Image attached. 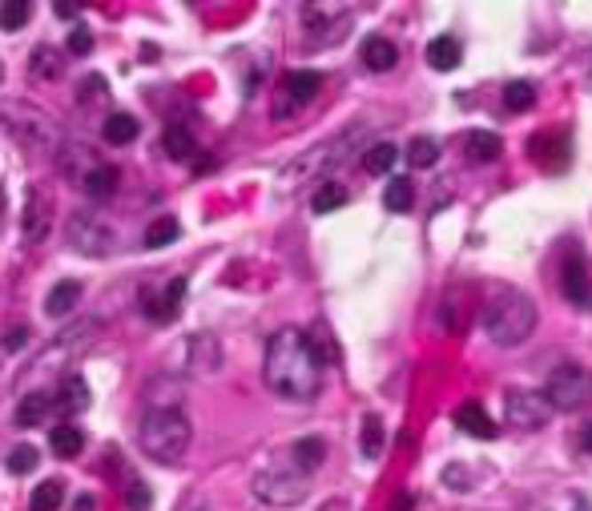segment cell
I'll use <instances>...</instances> for the list:
<instances>
[{"mask_svg": "<svg viewBox=\"0 0 592 511\" xmlns=\"http://www.w3.org/2000/svg\"><path fill=\"white\" fill-rule=\"evenodd\" d=\"M262 379L282 399H314L322 387V358L311 334H303L298 326L274 330L266 342V358H262Z\"/></svg>", "mask_w": 592, "mask_h": 511, "instance_id": "cell-1", "label": "cell"}, {"mask_svg": "<svg viewBox=\"0 0 592 511\" xmlns=\"http://www.w3.org/2000/svg\"><path fill=\"white\" fill-rule=\"evenodd\" d=\"M536 303H532L524 290L516 287H504V282H496V287L488 290V298H484V306H479V322H484V334L496 342V347H520L524 338L536 330Z\"/></svg>", "mask_w": 592, "mask_h": 511, "instance_id": "cell-2", "label": "cell"}, {"mask_svg": "<svg viewBox=\"0 0 592 511\" xmlns=\"http://www.w3.org/2000/svg\"><path fill=\"white\" fill-rule=\"evenodd\" d=\"M138 443L146 451L149 460L157 463H182L190 455V443H193V427L185 419L182 407H154L146 411L138 427Z\"/></svg>", "mask_w": 592, "mask_h": 511, "instance_id": "cell-3", "label": "cell"}, {"mask_svg": "<svg viewBox=\"0 0 592 511\" xmlns=\"http://www.w3.org/2000/svg\"><path fill=\"white\" fill-rule=\"evenodd\" d=\"M0 130L33 157H44L61 145V133H57V122H52L49 113L33 101H17V97L0 101Z\"/></svg>", "mask_w": 592, "mask_h": 511, "instance_id": "cell-4", "label": "cell"}, {"mask_svg": "<svg viewBox=\"0 0 592 511\" xmlns=\"http://www.w3.org/2000/svg\"><path fill=\"white\" fill-rule=\"evenodd\" d=\"M306 491H311V471H306L290 451L254 476V495H258L266 507H295V503L306 499Z\"/></svg>", "mask_w": 592, "mask_h": 511, "instance_id": "cell-5", "label": "cell"}, {"mask_svg": "<svg viewBox=\"0 0 592 511\" xmlns=\"http://www.w3.org/2000/svg\"><path fill=\"white\" fill-rule=\"evenodd\" d=\"M552 399L549 390H532V387H512L504 395V415H508V427H516V431H541V427H549L552 419Z\"/></svg>", "mask_w": 592, "mask_h": 511, "instance_id": "cell-6", "label": "cell"}, {"mask_svg": "<svg viewBox=\"0 0 592 511\" xmlns=\"http://www.w3.org/2000/svg\"><path fill=\"white\" fill-rule=\"evenodd\" d=\"M65 238H69V246L77 254H85V258H109L117 246L109 222L97 214H73L69 225H65Z\"/></svg>", "mask_w": 592, "mask_h": 511, "instance_id": "cell-7", "label": "cell"}, {"mask_svg": "<svg viewBox=\"0 0 592 511\" xmlns=\"http://www.w3.org/2000/svg\"><path fill=\"white\" fill-rule=\"evenodd\" d=\"M549 399L556 411H580L592 399V374L576 363H560L549 374Z\"/></svg>", "mask_w": 592, "mask_h": 511, "instance_id": "cell-8", "label": "cell"}, {"mask_svg": "<svg viewBox=\"0 0 592 511\" xmlns=\"http://www.w3.org/2000/svg\"><path fill=\"white\" fill-rule=\"evenodd\" d=\"M52 217H57V201H52V193L44 190V185H28L25 214H20V238H25L28 246L44 242L49 230H52Z\"/></svg>", "mask_w": 592, "mask_h": 511, "instance_id": "cell-9", "label": "cell"}, {"mask_svg": "<svg viewBox=\"0 0 592 511\" xmlns=\"http://www.w3.org/2000/svg\"><path fill=\"white\" fill-rule=\"evenodd\" d=\"M319 89H322V73H314V69H290L287 77H282V93H279V101H274V117H287L290 109L314 101V93H319Z\"/></svg>", "mask_w": 592, "mask_h": 511, "instance_id": "cell-10", "label": "cell"}, {"mask_svg": "<svg viewBox=\"0 0 592 511\" xmlns=\"http://www.w3.org/2000/svg\"><path fill=\"white\" fill-rule=\"evenodd\" d=\"M182 298H185V278H170L162 290H146L141 295V306H146V318L157 322V326H170L182 311Z\"/></svg>", "mask_w": 592, "mask_h": 511, "instance_id": "cell-11", "label": "cell"}, {"mask_svg": "<svg viewBox=\"0 0 592 511\" xmlns=\"http://www.w3.org/2000/svg\"><path fill=\"white\" fill-rule=\"evenodd\" d=\"M560 290L572 306H588L592 303V270L584 262V254H568L564 266H560Z\"/></svg>", "mask_w": 592, "mask_h": 511, "instance_id": "cell-12", "label": "cell"}, {"mask_svg": "<svg viewBox=\"0 0 592 511\" xmlns=\"http://www.w3.org/2000/svg\"><path fill=\"white\" fill-rule=\"evenodd\" d=\"M218 366H222V342L214 334H193L190 342H185V374L206 379V374H214Z\"/></svg>", "mask_w": 592, "mask_h": 511, "instance_id": "cell-13", "label": "cell"}, {"mask_svg": "<svg viewBox=\"0 0 592 511\" xmlns=\"http://www.w3.org/2000/svg\"><path fill=\"white\" fill-rule=\"evenodd\" d=\"M303 20L314 41H335L331 20L335 25H347V9H339V4H303Z\"/></svg>", "mask_w": 592, "mask_h": 511, "instance_id": "cell-14", "label": "cell"}, {"mask_svg": "<svg viewBox=\"0 0 592 511\" xmlns=\"http://www.w3.org/2000/svg\"><path fill=\"white\" fill-rule=\"evenodd\" d=\"M463 153H468L471 165H488L504 153V141H500L492 130H471L468 138H463Z\"/></svg>", "mask_w": 592, "mask_h": 511, "instance_id": "cell-15", "label": "cell"}, {"mask_svg": "<svg viewBox=\"0 0 592 511\" xmlns=\"http://www.w3.org/2000/svg\"><path fill=\"white\" fill-rule=\"evenodd\" d=\"M460 61H463V49H460V41H455L452 33L436 36V41H427V65H431L436 73L460 69Z\"/></svg>", "mask_w": 592, "mask_h": 511, "instance_id": "cell-16", "label": "cell"}, {"mask_svg": "<svg viewBox=\"0 0 592 511\" xmlns=\"http://www.w3.org/2000/svg\"><path fill=\"white\" fill-rule=\"evenodd\" d=\"M363 65L371 73H391L395 65H399V49H395V41H387V36H367L363 41Z\"/></svg>", "mask_w": 592, "mask_h": 511, "instance_id": "cell-17", "label": "cell"}, {"mask_svg": "<svg viewBox=\"0 0 592 511\" xmlns=\"http://www.w3.org/2000/svg\"><path fill=\"white\" fill-rule=\"evenodd\" d=\"M57 161H61V174L69 177V182H85L89 174H93L97 165V157H93V149H85V145H65V153H57Z\"/></svg>", "mask_w": 592, "mask_h": 511, "instance_id": "cell-18", "label": "cell"}, {"mask_svg": "<svg viewBox=\"0 0 592 511\" xmlns=\"http://www.w3.org/2000/svg\"><path fill=\"white\" fill-rule=\"evenodd\" d=\"M89 403H93V395H89V382L77 379V374H65L61 387H57V407L69 411V415H81V411H89Z\"/></svg>", "mask_w": 592, "mask_h": 511, "instance_id": "cell-19", "label": "cell"}, {"mask_svg": "<svg viewBox=\"0 0 592 511\" xmlns=\"http://www.w3.org/2000/svg\"><path fill=\"white\" fill-rule=\"evenodd\" d=\"M455 427L476 435V439H492V435H496V423H492V415L479 407V403H463V407L455 411Z\"/></svg>", "mask_w": 592, "mask_h": 511, "instance_id": "cell-20", "label": "cell"}, {"mask_svg": "<svg viewBox=\"0 0 592 511\" xmlns=\"http://www.w3.org/2000/svg\"><path fill=\"white\" fill-rule=\"evenodd\" d=\"M383 443H387L383 419L371 411V415H363V427H359V451H363V460H379V455H383Z\"/></svg>", "mask_w": 592, "mask_h": 511, "instance_id": "cell-21", "label": "cell"}, {"mask_svg": "<svg viewBox=\"0 0 592 511\" xmlns=\"http://www.w3.org/2000/svg\"><path fill=\"white\" fill-rule=\"evenodd\" d=\"M28 69H33V77L41 81H57L65 73V57L52 44H36L33 57H28Z\"/></svg>", "mask_w": 592, "mask_h": 511, "instance_id": "cell-22", "label": "cell"}, {"mask_svg": "<svg viewBox=\"0 0 592 511\" xmlns=\"http://www.w3.org/2000/svg\"><path fill=\"white\" fill-rule=\"evenodd\" d=\"M77 303H81V282H73V278H69V282H57V287L49 290V298H44V314L65 318Z\"/></svg>", "mask_w": 592, "mask_h": 511, "instance_id": "cell-23", "label": "cell"}, {"mask_svg": "<svg viewBox=\"0 0 592 511\" xmlns=\"http://www.w3.org/2000/svg\"><path fill=\"white\" fill-rule=\"evenodd\" d=\"M49 407H52L49 390H33V395H25L20 407H17V427H41L44 419H49Z\"/></svg>", "mask_w": 592, "mask_h": 511, "instance_id": "cell-24", "label": "cell"}, {"mask_svg": "<svg viewBox=\"0 0 592 511\" xmlns=\"http://www.w3.org/2000/svg\"><path fill=\"white\" fill-rule=\"evenodd\" d=\"M395 161H399V149H395L391 141H375L371 149H363V169H367L371 177L391 174Z\"/></svg>", "mask_w": 592, "mask_h": 511, "instance_id": "cell-25", "label": "cell"}, {"mask_svg": "<svg viewBox=\"0 0 592 511\" xmlns=\"http://www.w3.org/2000/svg\"><path fill=\"white\" fill-rule=\"evenodd\" d=\"M101 133L109 145H130V141L138 138V117H133V113H109L101 122Z\"/></svg>", "mask_w": 592, "mask_h": 511, "instance_id": "cell-26", "label": "cell"}, {"mask_svg": "<svg viewBox=\"0 0 592 511\" xmlns=\"http://www.w3.org/2000/svg\"><path fill=\"white\" fill-rule=\"evenodd\" d=\"M117 182H122V177H117V169L109 161H101L93 169V174L85 177V182H81V190L89 193V198H97V201H105V198H114V190H117Z\"/></svg>", "mask_w": 592, "mask_h": 511, "instance_id": "cell-27", "label": "cell"}, {"mask_svg": "<svg viewBox=\"0 0 592 511\" xmlns=\"http://www.w3.org/2000/svg\"><path fill=\"white\" fill-rule=\"evenodd\" d=\"M383 206L395 209V214H407V209L415 206V185H411V177H391V182H387Z\"/></svg>", "mask_w": 592, "mask_h": 511, "instance_id": "cell-28", "label": "cell"}, {"mask_svg": "<svg viewBox=\"0 0 592 511\" xmlns=\"http://www.w3.org/2000/svg\"><path fill=\"white\" fill-rule=\"evenodd\" d=\"M290 455H295V460L314 476V471L322 468V460H327V443H322L319 435H306V439H298L295 447H290Z\"/></svg>", "mask_w": 592, "mask_h": 511, "instance_id": "cell-29", "label": "cell"}, {"mask_svg": "<svg viewBox=\"0 0 592 511\" xmlns=\"http://www.w3.org/2000/svg\"><path fill=\"white\" fill-rule=\"evenodd\" d=\"M61 499H65L61 479H44V483H36L33 495H28V511H57Z\"/></svg>", "mask_w": 592, "mask_h": 511, "instance_id": "cell-30", "label": "cell"}, {"mask_svg": "<svg viewBox=\"0 0 592 511\" xmlns=\"http://www.w3.org/2000/svg\"><path fill=\"white\" fill-rule=\"evenodd\" d=\"M178 238H182V225H178V217H157V222L146 230V250H162V246L178 242Z\"/></svg>", "mask_w": 592, "mask_h": 511, "instance_id": "cell-31", "label": "cell"}, {"mask_svg": "<svg viewBox=\"0 0 592 511\" xmlns=\"http://www.w3.org/2000/svg\"><path fill=\"white\" fill-rule=\"evenodd\" d=\"M49 443H52V455H61V460H77L81 447H85V435H81L77 427H57Z\"/></svg>", "mask_w": 592, "mask_h": 511, "instance_id": "cell-32", "label": "cell"}, {"mask_svg": "<svg viewBox=\"0 0 592 511\" xmlns=\"http://www.w3.org/2000/svg\"><path fill=\"white\" fill-rule=\"evenodd\" d=\"M343 201H347V190H343V185L322 182L319 190H314V198H311V209H314V214H331V209H339Z\"/></svg>", "mask_w": 592, "mask_h": 511, "instance_id": "cell-33", "label": "cell"}, {"mask_svg": "<svg viewBox=\"0 0 592 511\" xmlns=\"http://www.w3.org/2000/svg\"><path fill=\"white\" fill-rule=\"evenodd\" d=\"M403 157H407V161L415 165V169H431V165L439 161V145H436L431 138H415V141L407 145V153H403Z\"/></svg>", "mask_w": 592, "mask_h": 511, "instance_id": "cell-34", "label": "cell"}, {"mask_svg": "<svg viewBox=\"0 0 592 511\" xmlns=\"http://www.w3.org/2000/svg\"><path fill=\"white\" fill-rule=\"evenodd\" d=\"M28 17H33V4H28V0L0 4V28H4V33H17L20 25H28Z\"/></svg>", "mask_w": 592, "mask_h": 511, "instance_id": "cell-35", "label": "cell"}, {"mask_svg": "<svg viewBox=\"0 0 592 511\" xmlns=\"http://www.w3.org/2000/svg\"><path fill=\"white\" fill-rule=\"evenodd\" d=\"M504 105L512 113H524L536 105V89H532V81H512V85L504 89Z\"/></svg>", "mask_w": 592, "mask_h": 511, "instance_id": "cell-36", "label": "cell"}, {"mask_svg": "<svg viewBox=\"0 0 592 511\" xmlns=\"http://www.w3.org/2000/svg\"><path fill=\"white\" fill-rule=\"evenodd\" d=\"M193 149H198V145H193L190 133H185L182 125H170V130H166V153L174 157V161H185V157H193Z\"/></svg>", "mask_w": 592, "mask_h": 511, "instance_id": "cell-37", "label": "cell"}, {"mask_svg": "<svg viewBox=\"0 0 592 511\" xmlns=\"http://www.w3.org/2000/svg\"><path fill=\"white\" fill-rule=\"evenodd\" d=\"M36 463H41V455H36V447H28V443L9 455V471H12V476H28V471H36Z\"/></svg>", "mask_w": 592, "mask_h": 511, "instance_id": "cell-38", "label": "cell"}, {"mask_svg": "<svg viewBox=\"0 0 592 511\" xmlns=\"http://www.w3.org/2000/svg\"><path fill=\"white\" fill-rule=\"evenodd\" d=\"M125 507L130 511H149L154 507V495H149V487L141 483V479H133L130 491H125Z\"/></svg>", "mask_w": 592, "mask_h": 511, "instance_id": "cell-39", "label": "cell"}, {"mask_svg": "<svg viewBox=\"0 0 592 511\" xmlns=\"http://www.w3.org/2000/svg\"><path fill=\"white\" fill-rule=\"evenodd\" d=\"M69 52L73 57H89V52H93V33H89V25H77L69 33Z\"/></svg>", "mask_w": 592, "mask_h": 511, "instance_id": "cell-40", "label": "cell"}, {"mask_svg": "<svg viewBox=\"0 0 592 511\" xmlns=\"http://www.w3.org/2000/svg\"><path fill=\"white\" fill-rule=\"evenodd\" d=\"M81 105H89V101H105V81L101 77H89V81H81Z\"/></svg>", "mask_w": 592, "mask_h": 511, "instance_id": "cell-41", "label": "cell"}, {"mask_svg": "<svg viewBox=\"0 0 592 511\" xmlns=\"http://www.w3.org/2000/svg\"><path fill=\"white\" fill-rule=\"evenodd\" d=\"M28 342V326H12L9 334H4V350H20Z\"/></svg>", "mask_w": 592, "mask_h": 511, "instance_id": "cell-42", "label": "cell"}, {"mask_svg": "<svg viewBox=\"0 0 592 511\" xmlns=\"http://www.w3.org/2000/svg\"><path fill=\"white\" fill-rule=\"evenodd\" d=\"M73 507H77V511H97V499H93V495H77V503H73Z\"/></svg>", "mask_w": 592, "mask_h": 511, "instance_id": "cell-43", "label": "cell"}, {"mask_svg": "<svg viewBox=\"0 0 592 511\" xmlns=\"http://www.w3.org/2000/svg\"><path fill=\"white\" fill-rule=\"evenodd\" d=\"M57 17L73 20V17H81V9H77V4H57Z\"/></svg>", "mask_w": 592, "mask_h": 511, "instance_id": "cell-44", "label": "cell"}, {"mask_svg": "<svg viewBox=\"0 0 592 511\" xmlns=\"http://www.w3.org/2000/svg\"><path fill=\"white\" fill-rule=\"evenodd\" d=\"M580 443H584V451H588V455H592V423H588V427H584V435H580Z\"/></svg>", "mask_w": 592, "mask_h": 511, "instance_id": "cell-45", "label": "cell"}, {"mask_svg": "<svg viewBox=\"0 0 592 511\" xmlns=\"http://www.w3.org/2000/svg\"><path fill=\"white\" fill-rule=\"evenodd\" d=\"M0 214H4V190H0Z\"/></svg>", "mask_w": 592, "mask_h": 511, "instance_id": "cell-46", "label": "cell"}, {"mask_svg": "<svg viewBox=\"0 0 592 511\" xmlns=\"http://www.w3.org/2000/svg\"><path fill=\"white\" fill-rule=\"evenodd\" d=\"M0 81H4V65H0Z\"/></svg>", "mask_w": 592, "mask_h": 511, "instance_id": "cell-47", "label": "cell"}, {"mask_svg": "<svg viewBox=\"0 0 592 511\" xmlns=\"http://www.w3.org/2000/svg\"><path fill=\"white\" fill-rule=\"evenodd\" d=\"M580 511H584V503H580Z\"/></svg>", "mask_w": 592, "mask_h": 511, "instance_id": "cell-48", "label": "cell"}]
</instances>
